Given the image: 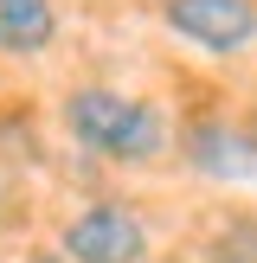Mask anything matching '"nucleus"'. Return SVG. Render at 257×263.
I'll return each instance as SVG.
<instances>
[{"instance_id": "7", "label": "nucleus", "mask_w": 257, "mask_h": 263, "mask_svg": "<svg viewBox=\"0 0 257 263\" xmlns=\"http://www.w3.org/2000/svg\"><path fill=\"white\" fill-rule=\"evenodd\" d=\"M20 263H64V257H58V251H26Z\"/></svg>"}, {"instance_id": "3", "label": "nucleus", "mask_w": 257, "mask_h": 263, "mask_svg": "<svg viewBox=\"0 0 257 263\" xmlns=\"http://www.w3.org/2000/svg\"><path fill=\"white\" fill-rule=\"evenodd\" d=\"M154 13L199 58H244L257 45V0H154Z\"/></svg>"}, {"instance_id": "5", "label": "nucleus", "mask_w": 257, "mask_h": 263, "mask_svg": "<svg viewBox=\"0 0 257 263\" xmlns=\"http://www.w3.org/2000/svg\"><path fill=\"white\" fill-rule=\"evenodd\" d=\"M58 0H0V51L7 58H45L58 45Z\"/></svg>"}, {"instance_id": "1", "label": "nucleus", "mask_w": 257, "mask_h": 263, "mask_svg": "<svg viewBox=\"0 0 257 263\" xmlns=\"http://www.w3.org/2000/svg\"><path fill=\"white\" fill-rule=\"evenodd\" d=\"M58 128L109 167H154L174 154V122L154 97L116 84H71L58 97Z\"/></svg>"}, {"instance_id": "4", "label": "nucleus", "mask_w": 257, "mask_h": 263, "mask_svg": "<svg viewBox=\"0 0 257 263\" xmlns=\"http://www.w3.org/2000/svg\"><path fill=\"white\" fill-rule=\"evenodd\" d=\"M174 154L199 180H218V186L257 180V135L244 122H231V116H193V122L174 135Z\"/></svg>"}, {"instance_id": "6", "label": "nucleus", "mask_w": 257, "mask_h": 263, "mask_svg": "<svg viewBox=\"0 0 257 263\" xmlns=\"http://www.w3.org/2000/svg\"><path fill=\"white\" fill-rule=\"evenodd\" d=\"M212 263H257V212H231L212 238Z\"/></svg>"}, {"instance_id": "2", "label": "nucleus", "mask_w": 257, "mask_h": 263, "mask_svg": "<svg viewBox=\"0 0 257 263\" xmlns=\"http://www.w3.org/2000/svg\"><path fill=\"white\" fill-rule=\"evenodd\" d=\"M51 251L64 263H148L154 238H148V218L128 199H90L58 225Z\"/></svg>"}]
</instances>
